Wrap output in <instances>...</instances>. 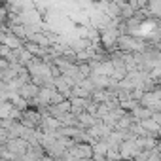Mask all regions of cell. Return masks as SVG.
<instances>
[{
  "instance_id": "cell-1",
  "label": "cell",
  "mask_w": 161,
  "mask_h": 161,
  "mask_svg": "<svg viewBox=\"0 0 161 161\" xmlns=\"http://www.w3.org/2000/svg\"><path fill=\"white\" fill-rule=\"evenodd\" d=\"M19 121L27 127V129H38L40 127V123H42V114L34 108V106H29V108H25L23 112H21V116H19Z\"/></svg>"
},
{
  "instance_id": "cell-2",
  "label": "cell",
  "mask_w": 161,
  "mask_h": 161,
  "mask_svg": "<svg viewBox=\"0 0 161 161\" xmlns=\"http://www.w3.org/2000/svg\"><path fill=\"white\" fill-rule=\"evenodd\" d=\"M6 146V150L10 152V153H14V155H25V152L29 150V142L25 140V138H8V142L4 144Z\"/></svg>"
},
{
  "instance_id": "cell-3",
  "label": "cell",
  "mask_w": 161,
  "mask_h": 161,
  "mask_svg": "<svg viewBox=\"0 0 161 161\" xmlns=\"http://www.w3.org/2000/svg\"><path fill=\"white\" fill-rule=\"evenodd\" d=\"M118 152H119V157L121 159H133L140 150L136 148L135 140H121V144L118 146Z\"/></svg>"
},
{
  "instance_id": "cell-4",
  "label": "cell",
  "mask_w": 161,
  "mask_h": 161,
  "mask_svg": "<svg viewBox=\"0 0 161 161\" xmlns=\"http://www.w3.org/2000/svg\"><path fill=\"white\" fill-rule=\"evenodd\" d=\"M38 91H40V87L29 82V84H23V86L17 89V95H19V97H23L27 103H31V101H32V99L38 95Z\"/></svg>"
},
{
  "instance_id": "cell-5",
  "label": "cell",
  "mask_w": 161,
  "mask_h": 161,
  "mask_svg": "<svg viewBox=\"0 0 161 161\" xmlns=\"http://www.w3.org/2000/svg\"><path fill=\"white\" fill-rule=\"evenodd\" d=\"M23 47H25L32 57H38V59H44V57L47 55V47H44V46H40V44H34V42H31V40L23 42Z\"/></svg>"
},
{
  "instance_id": "cell-6",
  "label": "cell",
  "mask_w": 161,
  "mask_h": 161,
  "mask_svg": "<svg viewBox=\"0 0 161 161\" xmlns=\"http://www.w3.org/2000/svg\"><path fill=\"white\" fill-rule=\"evenodd\" d=\"M68 103H70V114H74V116L82 114L87 106V99H82V97H70Z\"/></svg>"
},
{
  "instance_id": "cell-7",
  "label": "cell",
  "mask_w": 161,
  "mask_h": 161,
  "mask_svg": "<svg viewBox=\"0 0 161 161\" xmlns=\"http://www.w3.org/2000/svg\"><path fill=\"white\" fill-rule=\"evenodd\" d=\"M140 125L144 127V131H146L148 136L159 138V123H155V121H152V119H144V121H140Z\"/></svg>"
},
{
  "instance_id": "cell-8",
  "label": "cell",
  "mask_w": 161,
  "mask_h": 161,
  "mask_svg": "<svg viewBox=\"0 0 161 161\" xmlns=\"http://www.w3.org/2000/svg\"><path fill=\"white\" fill-rule=\"evenodd\" d=\"M146 12H148L150 17H159L161 15V0H148Z\"/></svg>"
},
{
  "instance_id": "cell-9",
  "label": "cell",
  "mask_w": 161,
  "mask_h": 161,
  "mask_svg": "<svg viewBox=\"0 0 161 161\" xmlns=\"http://www.w3.org/2000/svg\"><path fill=\"white\" fill-rule=\"evenodd\" d=\"M131 116L136 119V121H144V119H150V116H152V112L146 108V106H136V108H133L131 110Z\"/></svg>"
},
{
  "instance_id": "cell-10",
  "label": "cell",
  "mask_w": 161,
  "mask_h": 161,
  "mask_svg": "<svg viewBox=\"0 0 161 161\" xmlns=\"http://www.w3.org/2000/svg\"><path fill=\"white\" fill-rule=\"evenodd\" d=\"M89 101H93V103H97V104H101V103H106L108 101V91L106 89H93L91 91V95H89Z\"/></svg>"
},
{
  "instance_id": "cell-11",
  "label": "cell",
  "mask_w": 161,
  "mask_h": 161,
  "mask_svg": "<svg viewBox=\"0 0 161 161\" xmlns=\"http://www.w3.org/2000/svg\"><path fill=\"white\" fill-rule=\"evenodd\" d=\"M57 121L61 123V127H70V125H78V118L74 116V114H70V112H66V114H63L61 118H57Z\"/></svg>"
},
{
  "instance_id": "cell-12",
  "label": "cell",
  "mask_w": 161,
  "mask_h": 161,
  "mask_svg": "<svg viewBox=\"0 0 161 161\" xmlns=\"http://www.w3.org/2000/svg\"><path fill=\"white\" fill-rule=\"evenodd\" d=\"M8 142V131L4 127H0V144H6Z\"/></svg>"
},
{
  "instance_id": "cell-13",
  "label": "cell",
  "mask_w": 161,
  "mask_h": 161,
  "mask_svg": "<svg viewBox=\"0 0 161 161\" xmlns=\"http://www.w3.org/2000/svg\"><path fill=\"white\" fill-rule=\"evenodd\" d=\"M8 66H10V63H8L4 57H0V72H2V70H6Z\"/></svg>"
},
{
  "instance_id": "cell-14",
  "label": "cell",
  "mask_w": 161,
  "mask_h": 161,
  "mask_svg": "<svg viewBox=\"0 0 161 161\" xmlns=\"http://www.w3.org/2000/svg\"><path fill=\"white\" fill-rule=\"evenodd\" d=\"M38 161H55V159H53V157H49V155H46V153H44V155H42V157H40V159H38Z\"/></svg>"
},
{
  "instance_id": "cell-15",
  "label": "cell",
  "mask_w": 161,
  "mask_h": 161,
  "mask_svg": "<svg viewBox=\"0 0 161 161\" xmlns=\"http://www.w3.org/2000/svg\"><path fill=\"white\" fill-rule=\"evenodd\" d=\"M121 161H135V159H121Z\"/></svg>"
}]
</instances>
